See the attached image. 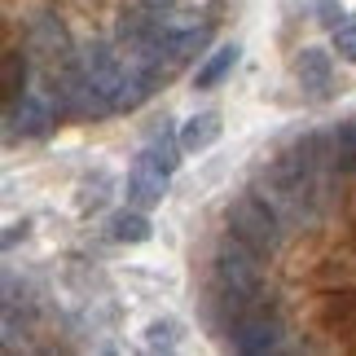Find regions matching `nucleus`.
Here are the masks:
<instances>
[{
    "label": "nucleus",
    "instance_id": "3",
    "mask_svg": "<svg viewBox=\"0 0 356 356\" xmlns=\"http://www.w3.org/2000/svg\"><path fill=\"white\" fill-rule=\"evenodd\" d=\"M168 189H172V168H163V163L154 154H136L132 159V168H128V202L132 207H159L163 198H168Z\"/></svg>",
    "mask_w": 356,
    "mask_h": 356
},
{
    "label": "nucleus",
    "instance_id": "14",
    "mask_svg": "<svg viewBox=\"0 0 356 356\" xmlns=\"http://www.w3.org/2000/svg\"><path fill=\"white\" fill-rule=\"evenodd\" d=\"M334 53L348 58V62H356V13H348V18L334 26Z\"/></svg>",
    "mask_w": 356,
    "mask_h": 356
},
{
    "label": "nucleus",
    "instance_id": "9",
    "mask_svg": "<svg viewBox=\"0 0 356 356\" xmlns=\"http://www.w3.org/2000/svg\"><path fill=\"white\" fill-rule=\"evenodd\" d=\"M220 141V115L216 111H202V115H194L181 128V145H185V154H198V149H207V145H216Z\"/></svg>",
    "mask_w": 356,
    "mask_h": 356
},
{
    "label": "nucleus",
    "instance_id": "11",
    "mask_svg": "<svg viewBox=\"0 0 356 356\" xmlns=\"http://www.w3.org/2000/svg\"><path fill=\"white\" fill-rule=\"evenodd\" d=\"M238 53H242L238 44H220V49H216L207 62L198 66V75H194V88H216V84H220V79H225V75L238 66Z\"/></svg>",
    "mask_w": 356,
    "mask_h": 356
},
{
    "label": "nucleus",
    "instance_id": "5",
    "mask_svg": "<svg viewBox=\"0 0 356 356\" xmlns=\"http://www.w3.org/2000/svg\"><path fill=\"white\" fill-rule=\"evenodd\" d=\"M295 79L308 97H330L334 88V66H330V53L325 49H299L295 58Z\"/></svg>",
    "mask_w": 356,
    "mask_h": 356
},
{
    "label": "nucleus",
    "instance_id": "16",
    "mask_svg": "<svg viewBox=\"0 0 356 356\" xmlns=\"http://www.w3.org/2000/svg\"><path fill=\"white\" fill-rule=\"evenodd\" d=\"M343 141L352 145V154H356V119H352V123H348V128H343Z\"/></svg>",
    "mask_w": 356,
    "mask_h": 356
},
{
    "label": "nucleus",
    "instance_id": "8",
    "mask_svg": "<svg viewBox=\"0 0 356 356\" xmlns=\"http://www.w3.org/2000/svg\"><path fill=\"white\" fill-rule=\"evenodd\" d=\"M145 154H154L159 163H163V168H181V154H185V145H181V132H176L172 128V119L168 115H163V119H154V123H149V128H145Z\"/></svg>",
    "mask_w": 356,
    "mask_h": 356
},
{
    "label": "nucleus",
    "instance_id": "7",
    "mask_svg": "<svg viewBox=\"0 0 356 356\" xmlns=\"http://www.w3.org/2000/svg\"><path fill=\"white\" fill-rule=\"evenodd\" d=\"M277 339H282V321H273V317H246L234 325V348L238 352H273L277 348Z\"/></svg>",
    "mask_w": 356,
    "mask_h": 356
},
{
    "label": "nucleus",
    "instance_id": "12",
    "mask_svg": "<svg viewBox=\"0 0 356 356\" xmlns=\"http://www.w3.org/2000/svg\"><path fill=\"white\" fill-rule=\"evenodd\" d=\"M176 343H181V325H176L172 317L145 325V348H149V352H172Z\"/></svg>",
    "mask_w": 356,
    "mask_h": 356
},
{
    "label": "nucleus",
    "instance_id": "2",
    "mask_svg": "<svg viewBox=\"0 0 356 356\" xmlns=\"http://www.w3.org/2000/svg\"><path fill=\"white\" fill-rule=\"evenodd\" d=\"M229 234L234 238H242L246 246H255L259 255H268L273 246L282 242V234H277V216H273V207L264 198H255V194H242L234 207H229Z\"/></svg>",
    "mask_w": 356,
    "mask_h": 356
},
{
    "label": "nucleus",
    "instance_id": "15",
    "mask_svg": "<svg viewBox=\"0 0 356 356\" xmlns=\"http://www.w3.org/2000/svg\"><path fill=\"white\" fill-rule=\"evenodd\" d=\"M312 5H317V13H321V22L330 26V31H334L339 22H343V13H339V5H334V0H312Z\"/></svg>",
    "mask_w": 356,
    "mask_h": 356
},
{
    "label": "nucleus",
    "instance_id": "10",
    "mask_svg": "<svg viewBox=\"0 0 356 356\" xmlns=\"http://www.w3.org/2000/svg\"><path fill=\"white\" fill-rule=\"evenodd\" d=\"M106 229H111V238H115V242H132V246L154 238V225L145 220V211H141V207H132V211H115Z\"/></svg>",
    "mask_w": 356,
    "mask_h": 356
},
{
    "label": "nucleus",
    "instance_id": "6",
    "mask_svg": "<svg viewBox=\"0 0 356 356\" xmlns=\"http://www.w3.org/2000/svg\"><path fill=\"white\" fill-rule=\"evenodd\" d=\"M26 44H31V53H40L44 62H58V58H66L71 40H66V26L53 18V13H35L31 31H26Z\"/></svg>",
    "mask_w": 356,
    "mask_h": 356
},
{
    "label": "nucleus",
    "instance_id": "1",
    "mask_svg": "<svg viewBox=\"0 0 356 356\" xmlns=\"http://www.w3.org/2000/svg\"><path fill=\"white\" fill-rule=\"evenodd\" d=\"M216 277H220V286H225L229 299H242V304H246V299H259V291H264L259 251L229 234L220 242V251H216Z\"/></svg>",
    "mask_w": 356,
    "mask_h": 356
},
{
    "label": "nucleus",
    "instance_id": "13",
    "mask_svg": "<svg viewBox=\"0 0 356 356\" xmlns=\"http://www.w3.org/2000/svg\"><path fill=\"white\" fill-rule=\"evenodd\" d=\"M22 84H26V58L22 53H9L5 58V102L22 97Z\"/></svg>",
    "mask_w": 356,
    "mask_h": 356
},
{
    "label": "nucleus",
    "instance_id": "4",
    "mask_svg": "<svg viewBox=\"0 0 356 356\" xmlns=\"http://www.w3.org/2000/svg\"><path fill=\"white\" fill-rule=\"evenodd\" d=\"M9 136H44L53 128V106L40 92H22L9 102Z\"/></svg>",
    "mask_w": 356,
    "mask_h": 356
}]
</instances>
